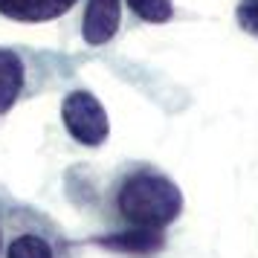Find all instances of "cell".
I'll use <instances>...</instances> for the list:
<instances>
[{"mask_svg":"<svg viewBox=\"0 0 258 258\" xmlns=\"http://www.w3.org/2000/svg\"><path fill=\"white\" fill-rule=\"evenodd\" d=\"M113 212L125 229L163 232L183 212V191L171 177L157 168H137L122 177L113 191Z\"/></svg>","mask_w":258,"mask_h":258,"instance_id":"obj_1","label":"cell"},{"mask_svg":"<svg viewBox=\"0 0 258 258\" xmlns=\"http://www.w3.org/2000/svg\"><path fill=\"white\" fill-rule=\"evenodd\" d=\"M61 119H64L67 134L76 142L87 145V148L105 145L107 137H110L107 110L90 90H73V93H67V99L61 102Z\"/></svg>","mask_w":258,"mask_h":258,"instance_id":"obj_2","label":"cell"},{"mask_svg":"<svg viewBox=\"0 0 258 258\" xmlns=\"http://www.w3.org/2000/svg\"><path fill=\"white\" fill-rule=\"evenodd\" d=\"M122 24V0H87L82 21V38L90 47H102L113 41Z\"/></svg>","mask_w":258,"mask_h":258,"instance_id":"obj_3","label":"cell"},{"mask_svg":"<svg viewBox=\"0 0 258 258\" xmlns=\"http://www.w3.org/2000/svg\"><path fill=\"white\" fill-rule=\"evenodd\" d=\"M79 0H0V15L18 24H44L61 18Z\"/></svg>","mask_w":258,"mask_h":258,"instance_id":"obj_4","label":"cell"},{"mask_svg":"<svg viewBox=\"0 0 258 258\" xmlns=\"http://www.w3.org/2000/svg\"><path fill=\"white\" fill-rule=\"evenodd\" d=\"M96 244L105 246V249H113V252L148 258V255H157L165 246V235L157 232V229H122V232L96 238Z\"/></svg>","mask_w":258,"mask_h":258,"instance_id":"obj_5","label":"cell"},{"mask_svg":"<svg viewBox=\"0 0 258 258\" xmlns=\"http://www.w3.org/2000/svg\"><path fill=\"white\" fill-rule=\"evenodd\" d=\"M24 61L12 49H0V116L9 113L12 105L18 102V96L24 90Z\"/></svg>","mask_w":258,"mask_h":258,"instance_id":"obj_6","label":"cell"},{"mask_svg":"<svg viewBox=\"0 0 258 258\" xmlns=\"http://www.w3.org/2000/svg\"><path fill=\"white\" fill-rule=\"evenodd\" d=\"M6 258H55V249L47 235L41 232H21L6 246Z\"/></svg>","mask_w":258,"mask_h":258,"instance_id":"obj_7","label":"cell"},{"mask_svg":"<svg viewBox=\"0 0 258 258\" xmlns=\"http://www.w3.org/2000/svg\"><path fill=\"white\" fill-rule=\"evenodd\" d=\"M137 18L148 21V24H165L174 15V3L171 0H128Z\"/></svg>","mask_w":258,"mask_h":258,"instance_id":"obj_8","label":"cell"},{"mask_svg":"<svg viewBox=\"0 0 258 258\" xmlns=\"http://www.w3.org/2000/svg\"><path fill=\"white\" fill-rule=\"evenodd\" d=\"M235 21L244 32L258 38V0H241L235 9Z\"/></svg>","mask_w":258,"mask_h":258,"instance_id":"obj_9","label":"cell"},{"mask_svg":"<svg viewBox=\"0 0 258 258\" xmlns=\"http://www.w3.org/2000/svg\"><path fill=\"white\" fill-rule=\"evenodd\" d=\"M0 246H3V235H0Z\"/></svg>","mask_w":258,"mask_h":258,"instance_id":"obj_10","label":"cell"}]
</instances>
